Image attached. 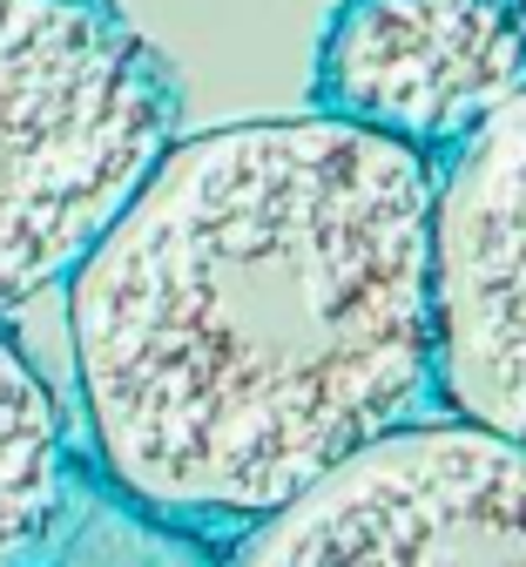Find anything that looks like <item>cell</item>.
Returning a JSON list of instances; mask_svg holds the SVG:
<instances>
[{"mask_svg":"<svg viewBox=\"0 0 526 567\" xmlns=\"http://www.w3.org/2000/svg\"><path fill=\"white\" fill-rule=\"evenodd\" d=\"M89 433L176 520H264L432 412V156L331 115L176 135L68 270Z\"/></svg>","mask_w":526,"mask_h":567,"instance_id":"6da1fadb","label":"cell"},{"mask_svg":"<svg viewBox=\"0 0 526 567\" xmlns=\"http://www.w3.org/2000/svg\"><path fill=\"white\" fill-rule=\"evenodd\" d=\"M176 142V95L102 0H0V311L61 284Z\"/></svg>","mask_w":526,"mask_h":567,"instance_id":"7a4b0ae2","label":"cell"},{"mask_svg":"<svg viewBox=\"0 0 526 567\" xmlns=\"http://www.w3.org/2000/svg\"><path fill=\"white\" fill-rule=\"evenodd\" d=\"M223 567H526V440L412 412L250 520Z\"/></svg>","mask_w":526,"mask_h":567,"instance_id":"3957f363","label":"cell"},{"mask_svg":"<svg viewBox=\"0 0 526 567\" xmlns=\"http://www.w3.org/2000/svg\"><path fill=\"white\" fill-rule=\"evenodd\" d=\"M432 399L526 440V89L432 163Z\"/></svg>","mask_w":526,"mask_h":567,"instance_id":"277c9868","label":"cell"},{"mask_svg":"<svg viewBox=\"0 0 526 567\" xmlns=\"http://www.w3.org/2000/svg\"><path fill=\"white\" fill-rule=\"evenodd\" d=\"M526 89V0H344L318 41V115L445 156Z\"/></svg>","mask_w":526,"mask_h":567,"instance_id":"5b68a950","label":"cell"},{"mask_svg":"<svg viewBox=\"0 0 526 567\" xmlns=\"http://www.w3.org/2000/svg\"><path fill=\"white\" fill-rule=\"evenodd\" d=\"M68 507V440L41 372L0 331V567H41Z\"/></svg>","mask_w":526,"mask_h":567,"instance_id":"8992f818","label":"cell"}]
</instances>
